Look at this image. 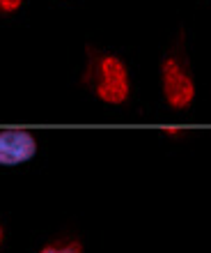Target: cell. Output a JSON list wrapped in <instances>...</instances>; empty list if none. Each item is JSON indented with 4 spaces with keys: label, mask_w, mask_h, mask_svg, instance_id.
Returning <instances> with one entry per match:
<instances>
[{
    "label": "cell",
    "mask_w": 211,
    "mask_h": 253,
    "mask_svg": "<svg viewBox=\"0 0 211 253\" xmlns=\"http://www.w3.org/2000/svg\"><path fill=\"white\" fill-rule=\"evenodd\" d=\"M37 138L26 129H5L0 131V166H21L35 159Z\"/></svg>",
    "instance_id": "obj_3"
},
{
    "label": "cell",
    "mask_w": 211,
    "mask_h": 253,
    "mask_svg": "<svg viewBox=\"0 0 211 253\" xmlns=\"http://www.w3.org/2000/svg\"><path fill=\"white\" fill-rule=\"evenodd\" d=\"M87 81L92 85L97 99L110 106H122L126 104L131 94V79L124 60L112 53H101L92 58Z\"/></svg>",
    "instance_id": "obj_1"
},
{
    "label": "cell",
    "mask_w": 211,
    "mask_h": 253,
    "mask_svg": "<svg viewBox=\"0 0 211 253\" xmlns=\"http://www.w3.org/2000/svg\"><path fill=\"white\" fill-rule=\"evenodd\" d=\"M161 87L168 106L184 111L195 99V81L177 58H165L161 65Z\"/></svg>",
    "instance_id": "obj_2"
},
{
    "label": "cell",
    "mask_w": 211,
    "mask_h": 253,
    "mask_svg": "<svg viewBox=\"0 0 211 253\" xmlns=\"http://www.w3.org/2000/svg\"><path fill=\"white\" fill-rule=\"evenodd\" d=\"M23 0H0V14H14L19 12Z\"/></svg>",
    "instance_id": "obj_5"
},
{
    "label": "cell",
    "mask_w": 211,
    "mask_h": 253,
    "mask_svg": "<svg viewBox=\"0 0 211 253\" xmlns=\"http://www.w3.org/2000/svg\"><path fill=\"white\" fill-rule=\"evenodd\" d=\"M0 244H2V226H0Z\"/></svg>",
    "instance_id": "obj_7"
},
{
    "label": "cell",
    "mask_w": 211,
    "mask_h": 253,
    "mask_svg": "<svg viewBox=\"0 0 211 253\" xmlns=\"http://www.w3.org/2000/svg\"><path fill=\"white\" fill-rule=\"evenodd\" d=\"M39 253H83V244L78 240L67 242V244H48Z\"/></svg>",
    "instance_id": "obj_4"
},
{
    "label": "cell",
    "mask_w": 211,
    "mask_h": 253,
    "mask_svg": "<svg viewBox=\"0 0 211 253\" xmlns=\"http://www.w3.org/2000/svg\"><path fill=\"white\" fill-rule=\"evenodd\" d=\"M163 131L168 133V136H179V133H181L179 129H163Z\"/></svg>",
    "instance_id": "obj_6"
}]
</instances>
